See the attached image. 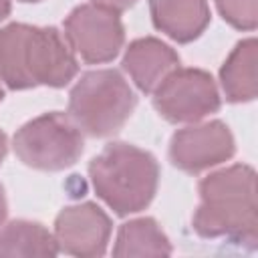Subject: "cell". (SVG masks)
Instances as JSON below:
<instances>
[{
	"mask_svg": "<svg viewBox=\"0 0 258 258\" xmlns=\"http://www.w3.org/2000/svg\"><path fill=\"white\" fill-rule=\"evenodd\" d=\"M149 12L155 28L175 42L196 40L212 18L208 0H149Z\"/></svg>",
	"mask_w": 258,
	"mask_h": 258,
	"instance_id": "11",
	"label": "cell"
},
{
	"mask_svg": "<svg viewBox=\"0 0 258 258\" xmlns=\"http://www.w3.org/2000/svg\"><path fill=\"white\" fill-rule=\"evenodd\" d=\"M4 99V91H2V87H0V101Z\"/></svg>",
	"mask_w": 258,
	"mask_h": 258,
	"instance_id": "21",
	"label": "cell"
},
{
	"mask_svg": "<svg viewBox=\"0 0 258 258\" xmlns=\"http://www.w3.org/2000/svg\"><path fill=\"white\" fill-rule=\"evenodd\" d=\"M95 194L117 214L129 216L145 210L159 181L157 159L131 143H109L89 163Z\"/></svg>",
	"mask_w": 258,
	"mask_h": 258,
	"instance_id": "3",
	"label": "cell"
},
{
	"mask_svg": "<svg viewBox=\"0 0 258 258\" xmlns=\"http://www.w3.org/2000/svg\"><path fill=\"white\" fill-rule=\"evenodd\" d=\"M222 18L238 30H254L258 24V0H216Z\"/></svg>",
	"mask_w": 258,
	"mask_h": 258,
	"instance_id": "15",
	"label": "cell"
},
{
	"mask_svg": "<svg viewBox=\"0 0 258 258\" xmlns=\"http://www.w3.org/2000/svg\"><path fill=\"white\" fill-rule=\"evenodd\" d=\"M58 246L54 234L42 224L30 220H14L0 230V256H56Z\"/></svg>",
	"mask_w": 258,
	"mask_h": 258,
	"instance_id": "13",
	"label": "cell"
},
{
	"mask_svg": "<svg viewBox=\"0 0 258 258\" xmlns=\"http://www.w3.org/2000/svg\"><path fill=\"white\" fill-rule=\"evenodd\" d=\"M137 97L121 73L113 69L85 73L69 95V117L91 137L117 133L131 117Z\"/></svg>",
	"mask_w": 258,
	"mask_h": 258,
	"instance_id": "4",
	"label": "cell"
},
{
	"mask_svg": "<svg viewBox=\"0 0 258 258\" xmlns=\"http://www.w3.org/2000/svg\"><path fill=\"white\" fill-rule=\"evenodd\" d=\"M115 256H167L171 244L153 218H137L125 222L115 240Z\"/></svg>",
	"mask_w": 258,
	"mask_h": 258,
	"instance_id": "14",
	"label": "cell"
},
{
	"mask_svg": "<svg viewBox=\"0 0 258 258\" xmlns=\"http://www.w3.org/2000/svg\"><path fill=\"white\" fill-rule=\"evenodd\" d=\"M153 107L171 123H198L220 109V93L210 73L177 67L153 91Z\"/></svg>",
	"mask_w": 258,
	"mask_h": 258,
	"instance_id": "6",
	"label": "cell"
},
{
	"mask_svg": "<svg viewBox=\"0 0 258 258\" xmlns=\"http://www.w3.org/2000/svg\"><path fill=\"white\" fill-rule=\"evenodd\" d=\"M64 38L81 60L101 64L119 54L125 30L117 12L95 4H81L64 20Z\"/></svg>",
	"mask_w": 258,
	"mask_h": 258,
	"instance_id": "7",
	"label": "cell"
},
{
	"mask_svg": "<svg viewBox=\"0 0 258 258\" xmlns=\"http://www.w3.org/2000/svg\"><path fill=\"white\" fill-rule=\"evenodd\" d=\"M10 14V0H0V22Z\"/></svg>",
	"mask_w": 258,
	"mask_h": 258,
	"instance_id": "19",
	"label": "cell"
},
{
	"mask_svg": "<svg viewBox=\"0 0 258 258\" xmlns=\"http://www.w3.org/2000/svg\"><path fill=\"white\" fill-rule=\"evenodd\" d=\"M18 159L34 169L60 171L77 163L83 153V135L75 121L58 111L24 123L14 135Z\"/></svg>",
	"mask_w": 258,
	"mask_h": 258,
	"instance_id": "5",
	"label": "cell"
},
{
	"mask_svg": "<svg viewBox=\"0 0 258 258\" xmlns=\"http://www.w3.org/2000/svg\"><path fill=\"white\" fill-rule=\"evenodd\" d=\"M177 67V52L169 44L153 36L133 40L123 56V69L129 73L137 89L143 93H153L161 85V81Z\"/></svg>",
	"mask_w": 258,
	"mask_h": 258,
	"instance_id": "10",
	"label": "cell"
},
{
	"mask_svg": "<svg viewBox=\"0 0 258 258\" xmlns=\"http://www.w3.org/2000/svg\"><path fill=\"white\" fill-rule=\"evenodd\" d=\"M6 212H8V208H6V196H4V189H2V185H0V226H2L4 220H6Z\"/></svg>",
	"mask_w": 258,
	"mask_h": 258,
	"instance_id": "17",
	"label": "cell"
},
{
	"mask_svg": "<svg viewBox=\"0 0 258 258\" xmlns=\"http://www.w3.org/2000/svg\"><path fill=\"white\" fill-rule=\"evenodd\" d=\"M6 151H8L6 135H4V131H0V165H2V161H4V157H6Z\"/></svg>",
	"mask_w": 258,
	"mask_h": 258,
	"instance_id": "18",
	"label": "cell"
},
{
	"mask_svg": "<svg viewBox=\"0 0 258 258\" xmlns=\"http://www.w3.org/2000/svg\"><path fill=\"white\" fill-rule=\"evenodd\" d=\"M236 151L234 135L224 121H208L183 127L169 143L171 163L187 173H200L228 161Z\"/></svg>",
	"mask_w": 258,
	"mask_h": 258,
	"instance_id": "8",
	"label": "cell"
},
{
	"mask_svg": "<svg viewBox=\"0 0 258 258\" xmlns=\"http://www.w3.org/2000/svg\"><path fill=\"white\" fill-rule=\"evenodd\" d=\"M137 0H91V4L95 6H101V8H107V10H113V12H123L127 8H131Z\"/></svg>",
	"mask_w": 258,
	"mask_h": 258,
	"instance_id": "16",
	"label": "cell"
},
{
	"mask_svg": "<svg viewBox=\"0 0 258 258\" xmlns=\"http://www.w3.org/2000/svg\"><path fill=\"white\" fill-rule=\"evenodd\" d=\"M111 236L109 216L93 202L67 206L54 220V240L58 252L97 258L103 256Z\"/></svg>",
	"mask_w": 258,
	"mask_h": 258,
	"instance_id": "9",
	"label": "cell"
},
{
	"mask_svg": "<svg viewBox=\"0 0 258 258\" xmlns=\"http://www.w3.org/2000/svg\"><path fill=\"white\" fill-rule=\"evenodd\" d=\"M258 42L246 38L236 44L220 69V83L230 103H248L258 93Z\"/></svg>",
	"mask_w": 258,
	"mask_h": 258,
	"instance_id": "12",
	"label": "cell"
},
{
	"mask_svg": "<svg viewBox=\"0 0 258 258\" xmlns=\"http://www.w3.org/2000/svg\"><path fill=\"white\" fill-rule=\"evenodd\" d=\"M18 2H40V0H18Z\"/></svg>",
	"mask_w": 258,
	"mask_h": 258,
	"instance_id": "20",
	"label": "cell"
},
{
	"mask_svg": "<svg viewBox=\"0 0 258 258\" xmlns=\"http://www.w3.org/2000/svg\"><path fill=\"white\" fill-rule=\"evenodd\" d=\"M198 189L202 202L191 220L194 230L202 238H226L254 248L258 242L256 171L236 163L206 175Z\"/></svg>",
	"mask_w": 258,
	"mask_h": 258,
	"instance_id": "2",
	"label": "cell"
},
{
	"mask_svg": "<svg viewBox=\"0 0 258 258\" xmlns=\"http://www.w3.org/2000/svg\"><path fill=\"white\" fill-rule=\"evenodd\" d=\"M77 71L75 52L56 28L22 22L0 28V79L6 87H64Z\"/></svg>",
	"mask_w": 258,
	"mask_h": 258,
	"instance_id": "1",
	"label": "cell"
}]
</instances>
